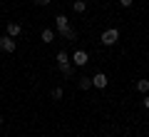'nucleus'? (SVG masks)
Segmentation results:
<instances>
[{"label":"nucleus","instance_id":"f257e3e1","mask_svg":"<svg viewBox=\"0 0 149 137\" xmlns=\"http://www.w3.org/2000/svg\"><path fill=\"white\" fill-rule=\"evenodd\" d=\"M57 67H60V72H65V75H72L74 72V65L70 63V55L65 53V50L57 53Z\"/></svg>","mask_w":149,"mask_h":137},{"label":"nucleus","instance_id":"f03ea898","mask_svg":"<svg viewBox=\"0 0 149 137\" xmlns=\"http://www.w3.org/2000/svg\"><path fill=\"white\" fill-rule=\"evenodd\" d=\"M117 40H119V30H117V27H109V30L102 32V45H107V48L114 45Z\"/></svg>","mask_w":149,"mask_h":137},{"label":"nucleus","instance_id":"7ed1b4c3","mask_svg":"<svg viewBox=\"0 0 149 137\" xmlns=\"http://www.w3.org/2000/svg\"><path fill=\"white\" fill-rule=\"evenodd\" d=\"M0 50H3V53H15V40H13L10 35H3L0 37Z\"/></svg>","mask_w":149,"mask_h":137},{"label":"nucleus","instance_id":"20e7f679","mask_svg":"<svg viewBox=\"0 0 149 137\" xmlns=\"http://www.w3.org/2000/svg\"><path fill=\"white\" fill-rule=\"evenodd\" d=\"M107 82H109V80H107V75H104V72H97L95 77H92V87H97V90H104V87H107Z\"/></svg>","mask_w":149,"mask_h":137},{"label":"nucleus","instance_id":"39448f33","mask_svg":"<svg viewBox=\"0 0 149 137\" xmlns=\"http://www.w3.org/2000/svg\"><path fill=\"white\" fill-rule=\"evenodd\" d=\"M72 63L74 65H87V63H90V55H87L85 50H77V53L72 55Z\"/></svg>","mask_w":149,"mask_h":137},{"label":"nucleus","instance_id":"423d86ee","mask_svg":"<svg viewBox=\"0 0 149 137\" xmlns=\"http://www.w3.org/2000/svg\"><path fill=\"white\" fill-rule=\"evenodd\" d=\"M55 25H57V30L62 32V35H67V30H70V22H67V18H65V15H57V18H55Z\"/></svg>","mask_w":149,"mask_h":137},{"label":"nucleus","instance_id":"0eeeda50","mask_svg":"<svg viewBox=\"0 0 149 137\" xmlns=\"http://www.w3.org/2000/svg\"><path fill=\"white\" fill-rule=\"evenodd\" d=\"M8 35H10V37L20 35V22H8Z\"/></svg>","mask_w":149,"mask_h":137},{"label":"nucleus","instance_id":"6e6552de","mask_svg":"<svg viewBox=\"0 0 149 137\" xmlns=\"http://www.w3.org/2000/svg\"><path fill=\"white\" fill-rule=\"evenodd\" d=\"M77 87H80V90H90L92 87V77H82L80 82H77Z\"/></svg>","mask_w":149,"mask_h":137},{"label":"nucleus","instance_id":"1a4fd4ad","mask_svg":"<svg viewBox=\"0 0 149 137\" xmlns=\"http://www.w3.org/2000/svg\"><path fill=\"white\" fill-rule=\"evenodd\" d=\"M72 8H74V13H85L87 10V3H85V0H74Z\"/></svg>","mask_w":149,"mask_h":137},{"label":"nucleus","instance_id":"9d476101","mask_svg":"<svg viewBox=\"0 0 149 137\" xmlns=\"http://www.w3.org/2000/svg\"><path fill=\"white\" fill-rule=\"evenodd\" d=\"M42 40H45V42H52V40H55V32L50 30V27H45V30H42Z\"/></svg>","mask_w":149,"mask_h":137},{"label":"nucleus","instance_id":"9b49d317","mask_svg":"<svg viewBox=\"0 0 149 137\" xmlns=\"http://www.w3.org/2000/svg\"><path fill=\"white\" fill-rule=\"evenodd\" d=\"M137 90L139 92H147L149 90V80H137Z\"/></svg>","mask_w":149,"mask_h":137},{"label":"nucleus","instance_id":"f8f14e48","mask_svg":"<svg viewBox=\"0 0 149 137\" xmlns=\"http://www.w3.org/2000/svg\"><path fill=\"white\" fill-rule=\"evenodd\" d=\"M60 97H62V90L55 87V90H52V100H60Z\"/></svg>","mask_w":149,"mask_h":137},{"label":"nucleus","instance_id":"ddd939ff","mask_svg":"<svg viewBox=\"0 0 149 137\" xmlns=\"http://www.w3.org/2000/svg\"><path fill=\"white\" fill-rule=\"evenodd\" d=\"M132 3H134V0H119V5H122V8H129Z\"/></svg>","mask_w":149,"mask_h":137},{"label":"nucleus","instance_id":"4468645a","mask_svg":"<svg viewBox=\"0 0 149 137\" xmlns=\"http://www.w3.org/2000/svg\"><path fill=\"white\" fill-rule=\"evenodd\" d=\"M35 5H50V0H35Z\"/></svg>","mask_w":149,"mask_h":137},{"label":"nucleus","instance_id":"2eb2a0df","mask_svg":"<svg viewBox=\"0 0 149 137\" xmlns=\"http://www.w3.org/2000/svg\"><path fill=\"white\" fill-rule=\"evenodd\" d=\"M144 107H147V110H149V95L144 97Z\"/></svg>","mask_w":149,"mask_h":137},{"label":"nucleus","instance_id":"dca6fc26","mask_svg":"<svg viewBox=\"0 0 149 137\" xmlns=\"http://www.w3.org/2000/svg\"><path fill=\"white\" fill-rule=\"evenodd\" d=\"M0 125H3V117H0Z\"/></svg>","mask_w":149,"mask_h":137}]
</instances>
